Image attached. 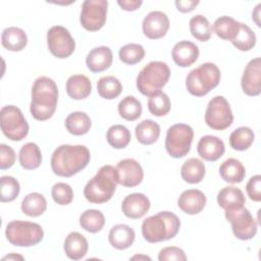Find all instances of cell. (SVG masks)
Here are the masks:
<instances>
[{"instance_id":"ee69618b","label":"cell","mask_w":261,"mask_h":261,"mask_svg":"<svg viewBox=\"0 0 261 261\" xmlns=\"http://www.w3.org/2000/svg\"><path fill=\"white\" fill-rule=\"evenodd\" d=\"M51 196L58 205H68L73 200V191L68 184L57 182L52 187Z\"/></svg>"},{"instance_id":"484cf974","label":"cell","mask_w":261,"mask_h":261,"mask_svg":"<svg viewBox=\"0 0 261 261\" xmlns=\"http://www.w3.org/2000/svg\"><path fill=\"white\" fill-rule=\"evenodd\" d=\"M1 43L9 51H21L28 44V37L23 30L16 27H9L3 30Z\"/></svg>"},{"instance_id":"603a6c76","label":"cell","mask_w":261,"mask_h":261,"mask_svg":"<svg viewBox=\"0 0 261 261\" xmlns=\"http://www.w3.org/2000/svg\"><path fill=\"white\" fill-rule=\"evenodd\" d=\"M66 256L71 260H80L86 256L89 249L87 239L77 231L67 234L63 245Z\"/></svg>"},{"instance_id":"4dcf8cb0","label":"cell","mask_w":261,"mask_h":261,"mask_svg":"<svg viewBox=\"0 0 261 261\" xmlns=\"http://www.w3.org/2000/svg\"><path fill=\"white\" fill-rule=\"evenodd\" d=\"M20 208L23 214L30 217H37L46 211L47 201L40 193H30L23 198Z\"/></svg>"},{"instance_id":"1f68e13d","label":"cell","mask_w":261,"mask_h":261,"mask_svg":"<svg viewBox=\"0 0 261 261\" xmlns=\"http://www.w3.org/2000/svg\"><path fill=\"white\" fill-rule=\"evenodd\" d=\"M137 140L143 145L154 144L160 136V126L152 119H145L136 126Z\"/></svg>"},{"instance_id":"cb8c5ba5","label":"cell","mask_w":261,"mask_h":261,"mask_svg":"<svg viewBox=\"0 0 261 261\" xmlns=\"http://www.w3.org/2000/svg\"><path fill=\"white\" fill-rule=\"evenodd\" d=\"M92 92V83L84 74H73L66 82V93L73 100L86 99Z\"/></svg>"},{"instance_id":"f35d334b","label":"cell","mask_w":261,"mask_h":261,"mask_svg":"<svg viewBox=\"0 0 261 261\" xmlns=\"http://www.w3.org/2000/svg\"><path fill=\"white\" fill-rule=\"evenodd\" d=\"M192 36L201 42H206L211 38L212 28L209 20L201 14H197L190 19L189 22Z\"/></svg>"},{"instance_id":"ffe728a7","label":"cell","mask_w":261,"mask_h":261,"mask_svg":"<svg viewBox=\"0 0 261 261\" xmlns=\"http://www.w3.org/2000/svg\"><path fill=\"white\" fill-rule=\"evenodd\" d=\"M171 56L176 65L188 67L197 61L199 57V48L191 41H179L174 45Z\"/></svg>"},{"instance_id":"836d02e7","label":"cell","mask_w":261,"mask_h":261,"mask_svg":"<svg viewBox=\"0 0 261 261\" xmlns=\"http://www.w3.org/2000/svg\"><path fill=\"white\" fill-rule=\"evenodd\" d=\"M97 91L100 97L106 100L117 98L122 92V85L118 79L113 75H106L97 82Z\"/></svg>"},{"instance_id":"681fc988","label":"cell","mask_w":261,"mask_h":261,"mask_svg":"<svg viewBox=\"0 0 261 261\" xmlns=\"http://www.w3.org/2000/svg\"><path fill=\"white\" fill-rule=\"evenodd\" d=\"M117 4L126 11H135L137 10L142 4V0H118Z\"/></svg>"},{"instance_id":"74e56055","label":"cell","mask_w":261,"mask_h":261,"mask_svg":"<svg viewBox=\"0 0 261 261\" xmlns=\"http://www.w3.org/2000/svg\"><path fill=\"white\" fill-rule=\"evenodd\" d=\"M119 115L128 121L138 119L142 114V104L134 96L124 97L117 106Z\"/></svg>"},{"instance_id":"5b68a950","label":"cell","mask_w":261,"mask_h":261,"mask_svg":"<svg viewBox=\"0 0 261 261\" xmlns=\"http://www.w3.org/2000/svg\"><path fill=\"white\" fill-rule=\"evenodd\" d=\"M220 77L218 66L212 62H205L188 73L186 87L191 95L202 97L218 86Z\"/></svg>"},{"instance_id":"9c48e42d","label":"cell","mask_w":261,"mask_h":261,"mask_svg":"<svg viewBox=\"0 0 261 261\" xmlns=\"http://www.w3.org/2000/svg\"><path fill=\"white\" fill-rule=\"evenodd\" d=\"M194 138L193 128L186 123L171 125L166 133L165 149L173 158L185 157L191 150Z\"/></svg>"},{"instance_id":"5bb4252c","label":"cell","mask_w":261,"mask_h":261,"mask_svg":"<svg viewBox=\"0 0 261 261\" xmlns=\"http://www.w3.org/2000/svg\"><path fill=\"white\" fill-rule=\"evenodd\" d=\"M115 168L118 173V184L122 187H137L144 178V171L141 164L133 158L120 160Z\"/></svg>"},{"instance_id":"8d00e7d4","label":"cell","mask_w":261,"mask_h":261,"mask_svg":"<svg viewBox=\"0 0 261 261\" xmlns=\"http://www.w3.org/2000/svg\"><path fill=\"white\" fill-rule=\"evenodd\" d=\"M106 139L108 144L114 149L125 148L132 139L130 133L127 127L122 124L111 125L106 134Z\"/></svg>"},{"instance_id":"2e32d148","label":"cell","mask_w":261,"mask_h":261,"mask_svg":"<svg viewBox=\"0 0 261 261\" xmlns=\"http://www.w3.org/2000/svg\"><path fill=\"white\" fill-rule=\"evenodd\" d=\"M241 86L248 96H258L261 93V58L256 57L249 61L245 67Z\"/></svg>"},{"instance_id":"f5cc1de1","label":"cell","mask_w":261,"mask_h":261,"mask_svg":"<svg viewBox=\"0 0 261 261\" xmlns=\"http://www.w3.org/2000/svg\"><path fill=\"white\" fill-rule=\"evenodd\" d=\"M132 260H151L150 257L146 256V255H135L134 257L130 258Z\"/></svg>"},{"instance_id":"9a60e30c","label":"cell","mask_w":261,"mask_h":261,"mask_svg":"<svg viewBox=\"0 0 261 261\" xmlns=\"http://www.w3.org/2000/svg\"><path fill=\"white\" fill-rule=\"evenodd\" d=\"M169 18L163 11L149 12L143 19L142 29L144 35L152 40L164 37L169 29Z\"/></svg>"},{"instance_id":"f6af8a7d","label":"cell","mask_w":261,"mask_h":261,"mask_svg":"<svg viewBox=\"0 0 261 261\" xmlns=\"http://www.w3.org/2000/svg\"><path fill=\"white\" fill-rule=\"evenodd\" d=\"M159 261H186L187 256L184 250L178 247H165L163 248L158 255Z\"/></svg>"},{"instance_id":"4316f807","label":"cell","mask_w":261,"mask_h":261,"mask_svg":"<svg viewBox=\"0 0 261 261\" xmlns=\"http://www.w3.org/2000/svg\"><path fill=\"white\" fill-rule=\"evenodd\" d=\"M219 173L224 181L229 184H239L245 178L246 169L240 160L236 158H228L219 166Z\"/></svg>"},{"instance_id":"b9f144b4","label":"cell","mask_w":261,"mask_h":261,"mask_svg":"<svg viewBox=\"0 0 261 261\" xmlns=\"http://www.w3.org/2000/svg\"><path fill=\"white\" fill-rule=\"evenodd\" d=\"M148 109L154 116H164L170 111V100L169 97L160 92L155 94L148 99Z\"/></svg>"},{"instance_id":"7bdbcfd3","label":"cell","mask_w":261,"mask_h":261,"mask_svg":"<svg viewBox=\"0 0 261 261\" xmlns=\"http://www.w3.org/2000/svg\"><path fill=\"white\" fill-rule=\"evenodd\" d=\"M0 184H1L0 200L2 203L11 202L17 198L20 191V186L17 179H15L13 176L4 175L0 178Z\"/></svg>"},{"instance_id":"52a82bcc","label":"cell","mask_w":261,"mask_h":261,"mask_svg":"<svg viewBox=\"0 0 261 261\" xmlns=\"http://www.w3.org/2000/svg\"><path fill=\"white\" fill-rule=\"evenodd\" d=\"M7 241L16 247H32L38 245L44 238L42 226L36 222L13 220L7 223L5 229Z\"/></svg>"},{"instance_id":"7402d4cb","label":"cell","mask_w":261,"mask_h":261,"mask_svg":"<svg viewBox=\"0 0 261 261\" xmlns=\"http://www.w3.org/2000/svg\"><path fill=\"white\" fill-rule=\"evenodd\" d=\"M135 238V230L129 225L123 223L112 226L108 234L110 245L117 250H125L129 248L133 245Z\"/></svg>"},{"instance_id":"e575fe53","label":"cell","mask_w":261,"mask_h":261,"mask_svg":"<svg viewBox=\"0 0 261 261\" xmlns=\"http://www.w3.org/2000/svg\"><path fill=\"white\" fill-rule=\"evenodd\" d=\"M104 224V214L97 209H88L80 216V225L88 232L96 233L103 228Z\"/></svg>"},{"instance_id":"d6a6232c","label":"cell","mask_w":261,"mask_h":261,"mask_svg":"<svg viewBox=\"0 0 261 261\" xmlns=\"http://www.w3.org/2000/svg\"><path fill=\"white\" fill-rule=\"evenodd\" d=\"M240 22L230 16H220L213 23L214 33L223 40L232 41L238 35Z\"/></svg>"},{"instance_id":"7a4b0ae2","label":"cell","mask_w":261,"mask_h":261,"mask_svg":"<svg viewBox=\"0 0 261 261\" xmlns=\"http://www.w3.org/2000/svg\"><path fill=\"white\" fill-rule=\"evenodd\" d=\"M58 88L56 83L48 76L38 77L32 87V101L30 111L32 116L40 121L51 118L56 110Z\"/></svg>"},{"instance_id":"f907efd6","label":"cell","mask_w":261,"mask_h":261,"mask_svg":"<svg viewBox=\"0 0 261 261\" xmlns=\"http://www.w3.org/2000/svg\"><path fill=\"white\" fill-rule=\"evenodd\" d=\"M260 7H261V3H259L256 7H255V10L253 11V13H252V18L255 20V22H256V24L258 25V27H260V21H259V15H260Z\"/></svg>"},{"instance_id":"e0dca14e","label":"cell","mask_w":261,"mask_h":261,"mask_svg":"<svg viewBox=\"0 0 261 261\" xmlns=\"http://www.w3.org/2000/svg\"><path fill=\"white\" fill-rule=\"evenodd\" d=\"M150 200L142 193H134L127 195L121 204L123 214L132 219L143 217L150 209Z\"/></svg>"},{"instance_id":"4fadbf2b","label":"cell","mask_w":261,"mask_h":261,"mask_svg":"<svg viewBox=\"0 0 261 261\" xmlns=\"http://www.w3.org/2000/svg\"><path fill=\"white\" fill-rule=\"evenodd\" d=\"M47 45L51 54L60 59L69 57L75 49L74 39L62 25H53L48 30Z\"/></svg>"},{"instance_id":"f1b7e54d","label":"cell","mask_w":261,"mask_h":261,"mask_svg":"<svg viewBox=\"0 0 261 261\" xmlns=\"http://www.w3.org/2000/svg\"><path fill=\"white\" fill-rule=\"evenodd\" d=\"M92 126L90 116L82 111L70 113L65 119V127L69 134L73 136L86 135Z\"/></svg>"},{"instance_id":"ba28073f","label":"cell","mask_w":261,"mask_h":261,"mask_svg":"<svg viewBox=\"0 0 261 261\" xmlns=\"http://www.w3.org/2000/svg\"><path fill=\"white\" fill-rule=\"evenodd\" d=\"M0 126L6 138L21 141L29 134V124L21 110L14 105H6L0 111Z\"/></svg>"},{"instance_id":"30bf717a","label":"cell","mask_w":261,"mask_h":261,"mask_svg":"<svg viewBox=\"0 0 261 261\" xmlns=\"http://www.w3.org/2000/svg\"><path fill=\"white\" fill-rule=\"evenodd\" d=\"M232 121L233 114L228 101L222 96L212 98L205 111L206 124L212 129L223 130L230 126Z\"/></svg>"},{"instance_id":"44dd1931","label":"cell","mask_w":261,"mask_h":261,"mask_svg":"<svg viewBox=\"0 0 261 261\" xmlns=\"http://www.w3.org/2000/svg\"><path fill=\"white\" fill-rule=\"evenodd\" d=\"M113 60L112 51L109 47L100 46L92 49L87 57H86V64L87 67L92 72H101L108 69Z\"/></svg>"},{"instance_id":"ab89813d","label":"cell","mask_w":261,"mask_h":261,"mask_svg":"<svg viewBox=\"0 0 261 261\" xmlns=\"http://www.w3.org/2000/svg\"><path fill=\"white\" fill-rule=\"evenodd\" d=\"M256 35L253 30L249 25L240 22L238 35L231 41L232 45L240 51H249L256 45Z\"/></svg>"},{"instance_id":"d4e9b609","label":"cell","mask_w":261,"mask_h":261,"mask_svg":"<svg viewBox=\"0 0 261 261\" xmlns=\"http://www.w3.org/2000/svg\"><path fill=\"white\" fill-rule=\"evenodd\" d=\"M217 203L225 211L233 210L243 207L246 203V198L239 188L230 186L225 187L218 192Z\"/></svg>"},{"instance_id":"60d3db41","label":"cell","mask_w":261,"mask_h":261,"mask_svg":"<svg viewBox=\"0 0 261 261\" xmlns=\"http://www.w3.org/2000/svg\"><path fill=\"white\" fill-rule=\"evenodd\" d=\"M119 59L128 65L139 63L145 57V49L142 45L136 43H129L122 46L118 52Z\"/></svg>"},{"instance_id":"c3c4849f","label":"cell","mask_w":261,"mask_h":261,"mask_svg":"<svg viewBox=\"0 0 261 261\" xmlns=\"http://www.w3.org/2000/svg\"><path fill=\"white\" fill-rule=\"evenodd\" d=\"M198 4H199L198 0H176L175 1V6L177 10L182 13H187L194 10Z\"/></svg>"},{"instance_id":"7dc6e473","label":"cell","mask_w":261,"mask_h":261,"mask_svg":"<svg viewBox=\"0 0 261 261\" xmlns=\"http://www.w3.org/2000/svg\"><path fill=\"white\" fill-rule=\"evenodd\" d=\"M247 194L252 201H261V175L256 174L252 176L246 186Z\"/></svg>"},{"instance_id":"6da1fadb","label":"cell","mask_w":261,"mask_h":261,"mask_svg":"<svg viewBox=\"0 0 261 261\" xmlns=\"http://www.w3.org/2000/svg\"><path fill=\"white\" fill-rule=\"evenodd\" d=\"M89 149L83 145H61L51 156L52 171L62 177H70L82 171L90 162Z\"/></svg>"},{"instance_id":"83f0119b","label":"cell","mask_w":261,"mask_h":261,"mask_svg":"<svg viewBox=\"0 0 261 261\" xmlns=\"http://www.w3.org/2000/svg\"><path fill=\"white\" fill-rule=\"evenodd\" d=\"M20 166L27 170L38 168L42 163V153L39 146L33 142L24 144L18 154Z\"/></svg>"},{"instance_id":"8992f818","label":"cell","mask_w":261,"mask_h":261,"mask_svg":"<svg viewBox=\"0 0 261 261\" xmlns=\"http://www.w3.org/2000/svg\"><path fill=\"white\" fill-rule=\"evenodd\" d=\"M170 77V69L163 61H151L137 76V88L145 96L151 97L161 92Z\"/></svg>"},{"instance_id":"7c38bea8","label":"cell","mask_w":261,"mask_h":261,"mask_svg":"<svg viewBox=\"0 0 261 261\" xmlns=\"http://www.w3.org/2000/svg\"><path fill=\"white\" fill-rule=\"evenodd\" d=\"M108 2L106 0H86L83 2L80 21L89 32H96L103 28L107 17Z\"/></svg>"},{"instance_id":"816d5d0a","label":"cell","mask_w":261,"mask_h":261,"mask_svg":"<svg viewBox=\"0 0 261 261\" xmlns=\"http://www.w3.org/2000/svg\"><path fill=\"white\" fill-rule=\"evenodd\" d=\"M15 259L23 260L24 258L21 255H15V254H9V255H7V256L2 258V260H15Z\"/></svg>"},{"instance_id":"ac0fdd59","label":"cell","mask_w":261,"mask_h":261,"mask_svg":"<svg viewBox=\"0 0 261 261\" xmlns=\"http://www.w3.org/2000/svg\"><path fill=\"white\" fill-rule=\"evenodd\" d=\"M206 196L197 189H190L184 191L177 199V206L185 213L195 215L200 213L206 205Z\"/></svg>"},{"instance_id":"277c9868","label":"cell","mask_w":261,"mask_h":261,"mask_svg":"<svg viewBox=\"0 0 261 261\" xmlns=\"http://www.w3.org/2000/svg\"><path fill=\"white\" fill-rule=\"evenodd\" d=\"M179 227L180 220L174 213L161 211L143 221L142 234L149 243H159L174 238Z\"/></svg>"},{"instance_id":"d590c367","label":"cell","mask_w":261,"mask_h":261,"mask_svg":"<svg viewBox=\"0 0 261 261\" xmlns=\"http://www.w3.org/2000/svg\"><path fill=\"white\" fill-rule=\"evenodd\" d=\"M255 139L254 132L248 126L236 128L229 136V145L233 150L245 151L253 144Z\"/></svg>"},{"instance_id":"3957f363","label":"cell","mask_w":261,"mask_h":261,"mask_svg":"<svg viewBox=\"0 0 261 261\" xmlns=\"http://www.w3.org/2000/svg\"><path fill=\"white\" fill-rule=\"evenodd\" d=\"M117 184L118 173L116 168L111 165H103L85 186L84 196L90 203H106L114 195Z\"/></svg>"},{"instance_id":"d6986e66","label":"cell","mask_w":261,"mask_h":261,"mask_svg":"<svg viewBox=\"0 0 261 261\" xmlns=\"http://www.w3.org/2000/svg\"><path fill=\"white\" fill-rule=\"evenodd\" d=\"M197 151L201 158L206 161L213 162L218 160L224 154L225 146L222 140L218 137L207 135L200 139Z\"/></svg>"},{"instance_id":"bcb514c9","label":"cell","mask_w":261,"mask_h":261,"mask_svg":"<svg viewBox=\"0 0 261 261\" xmlns=\"http://www.w3.org/2000/svg\"><path fill=\"white\" fill-rule=\"evenodd\" d=\"M15 162V152L14 150L6 145H0V169L5 170L10 168Z\"/></svg>"},{"instance_id":"8fae6325","label":"cell","mask_w":261,"mask_h":261,"mask_svg":"<svg viewBox=\"0 0 261 261\" xmlns=\"http://www.w3.org/2000/svg\"><path fill=\"white\" fill-rule=\"evenodd\" d=\"M225 218L231 224L234 237L242 241H248L257 233V222L250 211L244 206L225 211Z\"/></svg>"},{"instance_id":"f546056e","label":"cell","mask_w":261,"mask_h":261,"mask_svg":"<svg viewBox=\"0 0 261 261\" xmlns=\"http://www.w3.org/2000/svg\"><path fill=\"white\" fill-rule=\"evenodd\" d=\"M180 175L189 184H198L205 176V165L198 158H190L181 165Z\"/></svg>"}]
</instances>
